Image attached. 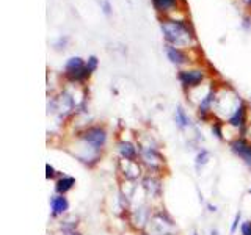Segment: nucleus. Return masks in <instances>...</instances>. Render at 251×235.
Returning <instances> with one entry per match:
<instances>
[{"label":"nucleus","mask_w":251,"mask_h":235,"mask_svg":"<svg viewBox=\"0 0 251 235\" xmlns=\"http://www.w3.org/2000/svg\"><path fill=\"white\" fill-rule=\"evenodd\" d=\"M104 13H105V14H110V13H112V6H110L108 2H104Z\"/></svg>","instance_id":"4be33fe9"},{"label":"nucleus","mask_w":251,"mask_h":235,"mask_svg":"<svg viewBox=\"0 0 251 235\" xmlns=\"http://www.w3.org/2000/svg\"><path fill=\"white\" fill-rule=\"evenodd\" d=\"M140 154L141 159H143V163L151 171H159L162 168V164L165 163V159L162 157V154L157 151V147H140Z\"/></svg>","instance_id":"20e7f679"},{"label":"nucleus","mask_w":251,"mask_h":235,"mask_svg":"<svg viewBox=\"0 0 251 235\" xmlns=\"http://www.w3.org/2000/svg\"><path fill=\"white\" fill-rule=\"evenodd\" d=\"M143 188H145L146 194L151 196V198H157V196H160V193H162L160 180L152 176H148L143 179Z\"/></svg>","instance_id":"9b49d317"},{"label":"nucleus","mask_w":251,"mask_h":235,"mask_svg":"<svg viewBox=\"0 0 251 235\" xmlns=\"http://www.w3.org/2000/svg\"><path fill=\"white\" fill-rule=\"evenodd\" d=\"M165 50H167V55H168V60L173 63V65H176V66H180V65H184V63H187V57H185V53L179 49V47H175V46H167L165 47Z\"/></svg>","instance_id":"f8f14e48"},{"label":"nucleus","mask_w":251,"mask_h":235,"mask_svg":"<svg viewBox=\"0 0 251 235\" xmlns=\"http://www.w3.org/2000/svg\"><path fill=\"white\" fill-rule=\"evenodd\" d=\"M50 210L52 216H63L69 210V201L65 194H55L50 198Z\"/></svg>","instance_id":"6e6552de"},{"label":"nucleus","mask_w":251,"mask_h":235,"mask_svg":"<svg viewBox=\"0 0 251 235\" xmlns=\"http://www.w3.org/2000/svg\"><path fill=\"white\" fill-rule=\"evenodd\" d=\"M250 194H251V188H250Z\"/></svg>","instance_id":"bb28decb"},{"label":"nucleus","mask_w":251,"mask_h":235,"mask_svg":"<svg viewBox=\"0 0 251 235\" xmlns=\"http://www.w3.org/2000/svg\"><path fill=\"white\" fill-rule=\"evenodd\" d=\"M61 229H63V235H82L75 229V224H68V221L61 224Z\"/></svg>","instance_id":"f3484780"},{"label":"nucleus","mask_w":251,"mask_h":235,"mask_svg":"<svg viewBox=\"0 0 251 235\" xmlns=\"http://www.w3.org/2000/svg\"><path fill=\"white\" fill-rule=\"evenodd\" d=\"M57 177V171H55V168L52 166V164L47 163L46 164V179L50 180V179H55Z\"/></svg>","instance_id":"aec40b11"},{"label":"nucleus","mask_w":251,"mask_h":235,"mask_svg":"<svg viewBox=\"0 0 251 235\" xmlns=\"http://www.w3.org/2000/svg\"><path fill=\"white\" fill-rule=\"evenodd\" d=\"M80 138L94 151H100L107 144V130L100 125H93L80 133Z\"/></svg>","instance_id":"7ed1b4c3"},{"label":"nucleus","mask_w":251,"mask_h":235,"mask_svg":"<svg viewBox=\"0 0 251 235\" xmlns=\"http://www.w3.org/2000/svg\"><path fill=\"white\" fill-rule=\"evenodd\" d=\"M207 209H209V212H217V207L212 206V204H207Z\"/></svg>","instance_id":"5701e85b"},{"label":"nucleus","mask_w":251,"mask_h":235,"mask_svg":"<svg viewBox=\"0 0 251 235\" xmlns=\"http://www.w3.org/2000/svg\"><path fill=\"white\" fill-rule=\"evenodd\" d=\"M210 159V154L209 151H206V149H201V151L196 154V159H195V163H196V168H202L204 164H207Z\"/></svg>","instance_id":"dca6fc26"},{"label":"nucleus","mask_w":251,"mask_h":235,"mask_svg":"<svg viewBox=\"0 0 251 235\" xmlns=\"http://www.w3.org/2000/svg\"><path fill=\"white\" fill-rule=\"evenodd\" d=\"M175 119H176V124H177L179 129H185L190 125V118L187 116L185 110L182 107H177L176 113H175Z\"/></svg>","instance_id":"2eb2a0df"},{"label":"nucleus","mask_w":251,"mask_h":235,"mask_svg":"<svg viewBox=\"0 0 251 235\" xmlns=\"http://www.w3.org/2000/svg\"><path fill=\"white\" fill-rule=\"evenodd\" d=\"M98 58L96 57H90L88 58V63H86V68H88L91 72H94V70H96V68H98Z\"/></svg>","instance_id":"412c9836"},{"label":"nucleus","mask_w":251,"mask_h":235,"mask_svg":"<svg viewBox=\"0 0 251 235\" xmlns=\"http://www.w3.org/2000/svg\"><path fill=\"white\" fill-rule=\"evenodd\" d=\"M75 185V179L71 176H63L60 177L57 182H55V191L57 194H66L68 191H71Z\"/></svg>","instance_id":"ddd939ff"},{"label":"nucleus","mask_w":251,"mask_h":235,"mask_svg":"<svg viewBox=\"0 0 251 235\" xmlns=\"http://www.w3.org/2000/svg\"><path fill=\"white\" fill-rule=\"evenodd\" d=\"M162 31L165 39L170 43V46H185L190 43V38L193 36V31L188 28L187 24L182 21H165L162 22Z\"/></svg>","instance_id":"f257e3e1"},{"label":"nucleus","mask_w":251,"mask_h":235,"mask_svg":"<svg viewBox=\"0 0 251 235\" xmlns=\"http://www.w3.org/2000/svg\"><path fill=\"white\" fill-rule=\"evenodd\" d=\"M212 235H218V231H217V229H214V231H212Z\"/></svg>","instance_id":"b1692460"},{"label":"nucleus","mask_w":251,"mask_h":235,"mask_svg":"<svg viewBox=\"0 0 251 235\" xmlns=\"http://www.w3.org/2000/svg\"><path fill=\"white\" fill-rule=\"evenodd\" d=\"M229 122L232 127H237L240 130H243V127H245V122H247V105L243 104V100L239 102L237 108L234 110V113L229 116Z\"/></svg>","instance_id":"1a4fd4ad"},{"label":"nucleus","mask_w":251,"mask_h":235,"mask_svg":"<svg viewBox=\"0 0 251 235\" xmlns=\"http://www.w3.org/2000/svg\"><path fill=\"white\" fill-rule=\"evenodd\" d=\"M231 151L237 157H240L247 166L251 168V143L250 141H247L243 137L235 138L231 143Z\"/></svg>","instance_id":"39448f33"},{"label":"nucleus","mask_w":251,"mask_h":235,"mask_svg":"<svg viewBox=\"0 0 251 235\" xmlns=\"http://www.w3.org/2000/svg\"><path fill=\"white\" fill-rule=\"evenodd\" d=\"M179 80H180V83H182L184 90H190V88H195V86H198L204 80V72L200 69L180 70Z\"/></svg>","instance_id":"423d86ee"},{"label":"nucleus","mask_w":251,"mask_h":235,"mask_svg":"<svg viewBox=\"0 0 251 235\" xmlns=\"http://www.w3.org/2000/svg\"><path fill=\"white\" fill-rule=\"evenodd\" d=\"M240 219H242V212L239 210L237 213H235V218H234L232 226H231V235H234V234H235V231H237L239 224H242V223H240Z\"/></svg>","instance_id":"6ab92c4d"},{"label":"nucleus","mask_w":251,"mask_h":235,"mask_svg":"<svg viewBox=\"0 0 251 235\" xmlns=\"http://www.w3.org/2000/svg\"><path fill=\"white\" fill-rule=\"evenodd\" d=\"M212 132H214V135L218 140H223V127H222V124H220V122L212 124Z\"/></svg>","instance_id":"a211bd4d"},{"label":"nucleus","mask_w":251,"mask_h":235,"mask_svg":"<svg viewBox=\"0 0 251 235\" xmlns=\"http://www.w3.org/2000/svg\"><path fill=\"white\" fill-rule=\"evenodd\" d=\"M157 11L160 13H168L173 11L177 6V0H152Z\"/></svg>","instance_id":"4468645a"},{"label":"nucleus","mask_w":251,"mask_h":235,"mask_svg":"<svg viewBox=\"0 0 251 235\" xmlns=\"http://www.w3.org/2000/svg\"><path fill=\"white\" fill-rule=\"evenodd\" d=\"M152 221H154V226L157 227V232L160 235H171L173 231H175V223H173V219L165 213V212L155 213Z\"/></svg>","instance_id":"0eeeda50"},{"label":"nucleus","mask_w":251,"mask_h":235,"mask_svg":"<svg viewBox=\"0 0 251 235\" xmlns=\"http://www.w3.org/2000/svg\"><path fill=\"white\" fill-rule=\"evenodd\" d=\"M143 235H148V234H143Z\"/></svg>","instance_id":"cd10ccee"},{"label":"nucleus","mask_w":251,"mask_h":235,"mask_svg":"<svg viewBox=\"0 0 251 235\" xmlns=\"http://www.w3.org/2000/svg\"><path fill=\"white\" fill-rule=\"evenodd\" d=\"M118 152H120L121 159H124V160L137 162V159H138V151H137L135 144L129 143V141H120V143H118Z\"/></svg>","instance_id":"9d476101"},{"label":"nucleus","mask_w":251,"mask_h":235,"mask_svg":"<svg viewBox=\"0 0 251 235\" xmlns=\"http://www.w3.org/2000/svg\"><path fill=\"white\" fill-rule=\"evenodd\" d=\"M245 3H247L248 6H251V0H245Z\"/></svg>","instance_id":"393cba45"},{"label":"nucleus","mask_w":251,"mask_h":235,"mask_svg":"<svg viewBox=\"0 0 251 235\" xmlns=\"http://www.w3.org/2000/svg\"><path fill=\"white\" fill-rule=\"evenodd\" d=\"M91 70L86 68V63L80 57H73L65 65V77L69 82H86L91 77Z\"/></svg>","instance_id":"f03ea898"},{"label":"nucleus","mask_w":251,"mask_h":235,"mask_svg":"<svg viewBox=\"0 0 251 235\" xmlns=\"http://www.w3.org/2000/svg\"><path fill=\"white\" fill-rule=\"evenodd\" d=\"M193 235H198V234H196V232H193Z\"/></svg>","instance_id":"a878e982"}]
</instances>
